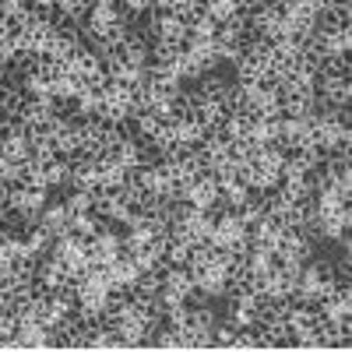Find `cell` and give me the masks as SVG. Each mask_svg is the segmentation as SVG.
<instances>
[{
  "mask_svg": "<svg viewBox=\"0 0 352 352\" xmlns=\"http://www.w3.org/2000/svg\"><path fill=\"white\" fill-rule=\"evenodd\" d=\"M317 32L320 36H342L352 32V4H328L320 0V14H317Z\"/></svg>",
  "mask_w": 352,
  "mask_h": 352,
  "instance_id": "1",
  "label": "cell"
},
{
  "mask_svg": "<svg viewBox=\"0 0 352 352\" xmlns=\"http://www.w3.org/2000/svg\"><path fill=\"white\" fill-rule=\"evenodd\" d=\"M317 74L324 81H352V53H331L320 60Z\"/></svg>",
  "mask_w": 352,
  "mask_h": 352,
  "instance_id": "2",
  "label": "cell"
},
{
  "mask_svg": "<svg viewBox=\"0 0 352 352\" xmlns=\"http://www.w3.org/2000/svg\"><path fill=\"white\" fill-rule=\"evenodd\" d=\"M229 320L254 324V320H257V300L254 296H229Z\"/></svg>",
  "mask_w": 352,
  "mask_h": 352,
  "instance_id": "3",
  "label": "cell"
},
{
  "mask_svg": "<svg viewBox=\"0 0 352 352\" xmlns=\"http://www.w3.org/2000/svg\"><path fill=\"white\" fill-rule=\"evenodd\" d=\"M226 88H229V81L222 74H204L197 81V92L204 96V102H222L226 99Z\"/></svg>",
  "mask_w": 352,
  "mask_h": 352,
  "instance_id": "4",
  "label": "cell"
},
{
  "mask_svg": "<svg viewBox=\"0 0 352 352\" xmlns=\"http://www.w3.org/2000/svg\"><path fill=\"white\" fill-rule=\"evenodd\" d=\"M320 99H324L328 106H335V109L349 106V99H352V81H328L324 92H320Z\"/></svg>",
  "mask_w": 352,
  "mask_h": 352,
  "instance_id": "5",
  "label": "cell"
},
{
  "mask_svg": "<svg viewBox=\"0 0 352 352\" xmlns=\"http://www.w3.org/2000/svg\"><path fill=\"white\" fill-rule=\"evenodd\" d=\"M212 324H215V314H212L208 307L187 310L184 320H180V328H187V331H212Z\"/></svg>",
  "mask_w": 352,
  "mask_h": 352,
  "instance_id": "6",
  "label": "cell"
},
{
  "mask_svg": "<svg viewBox=\"0 0 352 352\" xmlns=\"http://www.w3.org/2000/svg\"><path fill=\"white\" fill-rule=\"evenodd\" d=\"M324 173L338 187H345V190L352 187V159H324Z\"/></svg>",
  "mask_w": 352,
  "mask_h": 352,
  "instance_id": "7",
  "label": "cell"
},
{
  "mask_svg": "<svg viewBox=\"0 0 352 352\" xmlns=\"http://www.w3.org/2000/svg\"><path fill=\"white\" fill-rule=\"evenodd\" d=\"M106 155L120 169H131V166H138V141H120L116 148H106Z\"/></svg>",
  "mask_w": 352,
  "mask_h": 352,
  "instance_id": "8",
  "label": "cell"
},
{
  "mask_svg": "<svg viewBox=\"0 0 352 352\" xmlns=\"http://www.w3.org/2000/svg\"><path fill=\"white\" fill-rule=\"evenodd\" d=\"M64 201H67V212H71V219H74V215H92V204H96V197L88 194V190H71Z\"/></svg>",
  "mask_w": 352,
  "mask_h": 352,
  "instance_id": "9",
  "label": "cell"
},
{
  "mask_svg": "<svg viewBox=\"0 0 352 352\" xmlns=\"http://www.w3.org/2000/svg\"><path fill=\"white\" fill-rule=\"evenodd\" d=\"M212 254H215L212 243H190V261L187 264H212Z\"/></svg>",
  "mask_w": 352,
  "mask_h": 352,
  "instance_id": "10",
  "label": "cell"
},
{
  "mask_svg": "<svg viewBox=\"0 0 352 352\" xmlns=\"http://www.w3.org/2000/svg\"><path fill=\"white\" fill-rule=\"evenodd\" d=\"M232 338H236L232 324H219V328L212 331V342H215V349H232Z\"/></svg>",
  "mask_w": 352,
  "mask_h": 352,
  "instance_id": "11",
  "label": "cell"
},
{
  "mask_svg": "<svg viewBox=\"0 0 352 352\" xmlns=\"http://www.w3.org/2000/svg\"><path fill=\"white\" fill-rule=\"evenodd\" d=\"M278 88H282V74H275V71L268 67V71L261 74V85H257V92H278Z\"/></svg>",
  "mask_w": 352,
  "mask_h": 352,
  "instance_id": "12",
  "label": "cell"
},
{
  "mask_svg": "<svg viewBox=\"0 0 352 352\" xmlns=\"http://www.w3.org/2000/svg\"><path fill=\"white\" fill-rule=\"evenodd\" d=\"M232 349H261L257 331H240L236 338H232Z\"/></svg>",
  "mask_w": 352,
  "mask_h": 352,
  "instance_id": "13",
  "label": "cell"
}]
</instances>
